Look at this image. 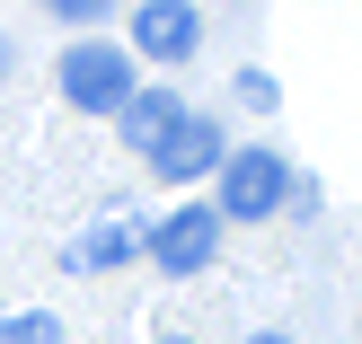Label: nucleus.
<instances>
[{
  "instance_id": "20e7f679",
  "label": "nucleus",
  "mask_w": 362,
  "mask_h": 344,
  "mask_svg": "<svg viewBox=\"0 0 362 344\" xmlns=\"http://www.w3.org/2000/svg\"><path fill=\"white\" fill-rule=\"evenodd\" d=\"M194 45H204V9H194V0H141L133 9V53H151V62H194Z\"/></svg>"
},
{
  "instance_id": "39448f33",
  "label": "nucleus",
  "mask_w": 362,
  "mask_h": 344,
  "mask_svg": "<svg viewBox=\"0 0 362 344\" xmlns=\"http://www.w3.org/2000/svg\"><path fill=\"white\" fill-rule=\"evenodd\" d=\"M221 159H230L221 124H212V115H194V106H186V124H177V133H168V141L151 150V177H168V186H194V177H212Z\"/></svg>"
},
{
  "instance_id": "9b49d317",
  "label": "nucleus",
  "mask_w": 362,
  "mask_h": 344,
  "mask_svg": "<svg viewBox=\"0 0 362 344\" xmlns=\"http://www.w3.org/2000/svg\"><path fill=\"white\" fill-rule=\"evenodd\" d=\"M247 344H292V336H283V327H265V336H247Z\"/></svg>"
},
{
  "instance_id": "f03ea898",
  "label": "nucleus",
  "mask_w": 362,
  "mask_h": 344,
  "mask_svg": "<svg viewBox=\"0 0 362 344\" xmlns=\"http://www.w3.org/2000/svg\"><path fill=\"white\" fill-rule=\"evenodd\" d=\"M212 177H221L212 186V212L221 221H274L292 203V159H274V150H230Z\"/></svg>"
},
{
  "instance_id": "423d86ee",
  "label": "nucleus",
  "mask_w": 362,
  "mask_h": 344,
  "mask_svg": "<svg viewBox=\"0 0 362 344\" xmlns=\"http://www.w3.org/2000/svg\"><path fill=\"white\" fill-rule=\"evenodd\" d=\"M141 256V221L133 212H106V221H88L80 239L62 247V274H115V265Z\"/></svg>"
},
{
  "instance_id": "f8f14e48",
  "label": "nucleus",
  "mask_w": 362,
  "mask_h": 344,
  "mask_svg": "<svg viewBox=\"0 0 362 344\" xmlns=\"http://www.w3.org/2000/svg\"><path fill=\"white\" fill-rule=\"evenodd\" d=\"M159 344H194V336H159Z\"/></svg>"
},
{
  "instance_id": "6e6552de",
  "label": "nucleus",
  "mask_w": 362,
  "mask_h": 344,
  "mask_svg": "<svg viewBox=\"0 0 362 344\" xmlns=\"http://www.w3.org/2000/svg\"><path fill=\"white\" fill-rule=\"evenodd\" d=\"M0 344H62V318L53 309H9L0 318Z\"/></svg>"
},
{
  "instance_id": "0eeeda50",
  "label": "nucleus",
  "mask_w": 362,
  "mask_h": 344,
  "mask_svg": "<svg viewBox=\"0 0 362 344\" xmlns=\"http://www.w3.org/2000/svg\"><path fill=\"white\" fill-rule=\"evenodd\" d=\"M115 124H124V141H133V150L151 159L159 141H168L177 124H186V97H177V88H133V97H124V115H115Z\"/></svg>"
},
{
  "instance_id": "7ed1b4c3",
  "label": "nucleus",
  "mask_w": 362,
  "mask_h": 344,
  "mask_svg": "<svg viewBox=\"0 0 362 344\" xmlns=\"http://www.w3.org/2000/svg\"><path fill=\"white\" fill-rule=\"evenodd\" d=\"M212 247H221V212H212V203H177L159 230H141V256H151L159 274H177V283H186V274H204V265H212Z\"/></svg>"
},
{
  "instance_id": "9d476101",
  "label": "nucleus",
  "mask_w": 362,
  "mask_h": 344,
  "mask_svg": "<svg viewBox=\"0 0 362 344\" xmlns=\"http://www.w3.org/2000/svg\"><path fill=\"white\" fill-rule=\"evenodd\" d=\"M239 106H274V80L265 71H239Z\"/></svg>"
},
{
  "instance_id": "f257e3e1",
  "label": "nucleus",
  "mask_w": 362,
  "mask_h": 344,
  "mask_svg": "<svg viewBox=\"0 0 362 344\" xmlns=\"http://www.w3.org/2000/svg\"><path fill=\"white\" fill-rule=\"evenodd\" d=\"M53 80H62V106H80V115H124V97H133V53H124L115 35H80V45H62Z\"/></svg>"
},
{
  "instance_id": "1a4fd4ad",
  "label": "nucleus",
  "mask_w": 362,
  "mask_h": 344,
  "mask_svg": "<svg viewBox=\"0 0 362 344\" xmlns=\"http://www.w3.org/2000/svg\"><path fill=\"white\" fill-rule=\"evenodd\" d=\"M62 27H98V18H115V0H45Z\"/></svg>"
}]
</instances>
